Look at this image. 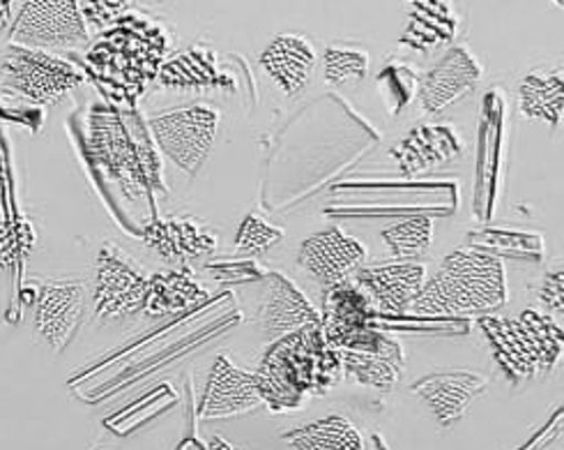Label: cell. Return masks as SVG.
<instances>
[{"label":"cell","mask_w":564,"mask_h":450,"mask_svg":"<svg viewBox=\"0 0 564 450\" xmlns=\"http://www.w3.org/2000/svg\"><path fill=\"white\" fill-rule=\"evenodd\" d=\"M166 54L169 35L162 23L127 12L88 49L86 65L101 90L137 99L152 79H158Z\"/></svg>","instance_id":"cell-2"},{"label":"cell","mask_w":564,"mask_h":450,"mask_svg":"<svg viewBox=\"0 0 564 450\" xmlns=\"http://www.w3.org/2000/svg\"><path fill=\"white\" fill-rule=\"evenodd\" d=\"M181 450H208V448L200 446V443H194V441H187L185 446H181Z\"/></svg>","instance_id":"cell-36"},{"label":"cell","mask_w":564,"mask_h":450,"mask_svg":"<svg viewBox=\"0 0 564 450\" xmlns=\"http://www.w3.org/2000/svg\"><path fill=\"white\" fill-rule=\"evenodd\" d=\"M205 448H208V450H234V446H230L228 441H224L221 437H213Z\"/></svg>","instance_id":"cell-35"},{"label":"cell","mask_w":564,"mask_h":450,"mask_svg":"<svg viewBox=\"0 0 564 450\" xmlns=\"http://www.w3.org/2000/svg\"><path fill=\"white\" fill-rule=\"evenodd\" d=\"M259 61L276 88L293 97L310 86L318 56L310 40L295 33H284L272 38Z\"/></svg>","instance_id":"cell-18"},{"label":"cell","mask_w":564,"mask_h":450,"mask_svg":"<svg viewBox=\"0 0 564 450\" xmlns=\"http://www.w3.org/2000/svg\"><path fill=\"white\" fill-rule=\"evenodd\" d=\"M263 407L256 374L240 369L226 356H219L210 369L208 386H205L198 418L200 420H224L247 416Z\"/></svg>","instance_id":"cell-15"},{"label":"cell","mask_w":564,"mask_h":450,"mask_svg":"<svg viewBox=\"0 0 564 450\" xmlns=\"http://www.w3.org/2000/svg\"><path fill=\"white\" fill-rule=\"evenodd\" d=\"M205 298L208 291L200 287L189 268L160 270L148 278L143 312L148 317H169L198 306Z\"/></svg>","instance_id":"cell-20"},{"label":"cell","mask_w":564,"mask_h":450,"mask_svg":"<svg viewBox=\"0 0 564 450\" xmlns=\"http://www.w3.org/2000/svg\"><path fill=\"white\" fill-rule=\"evenodd\" d=\"M339 356L344 377L384 393L397 388L405 369L403 344L397 340H390L373 352H339Z\"/></svg>","instance_id":"cell-21"},{"label":"cell","mask_w":564,"mask_h":450,"mask_svg":"<svg viewBox=\"0 0 564 450\" xmlns=\"http://www.w3.org/2000/svg\"><path fill=\"white\" fill-rule=\"evenodd\" d=\"M281 240H284V232L270 224L263 215L249 213L238 227L236 249L249 257H263Z\"/></svg>","instance_id":"cell-28"},{"label":"cell","mask_w":564,"mask_h":450,"mask_svg":"<svg viewBox=\"0 0 564 450\" xmlns=\"http://www.w3.org/2000/svg\"><path fill=\"white\" fill-rule=\"evenodd\" d=\"M373 323L371 300L350 280L325 287L321 326L327 338Z\"/></svg>","instance_id":"cell-24"},{"label":"cell","mask_w":564,"mask_h":450,"mask_svg":"<svg viewBox=\"0 0 564 450\" xmlns=\"http://www.w3.org/2000/svg\"><path fill=\"white\" fill-rule=\"evenodd\" d=\"M540 300L542 303L553 312V314H562L564 312V272H562V266H553L542 280V287H540Z\"/></svg>","instance_id":"cell-32"},{"label":"cell","mask_w":564,"mask_h":450,"mask_svg":"<svg viewBox=\"0 0 564 450\" xmlns=\"http://www.w3.org/2000/svg\"><path fill=\"white\" fill-rule=\"evenodd\" d=\"M553 3H555L557 8H562V3H564V0H553Z\"/></svg>","instance_id":"cell-37"},{"label":"cell","mask_w":564,"mask_h":450,"mask_svg":"<svg viewBox=\"0 0 564 450\" xmlns=\"http://www.w3.org/2000/svg\"><path fill=\"white\" fill-rule=\"evenodd\" d=\"M35 234L29 222H3L0 224V270H10L31 255Z\"/></svg>","instance_id":"cell-30"},{"label":"cell","mask_w":564,"mask_h":450,"mask_svg":"<svg viewBox=\"0 0 564 450\" xmlns=\"http://www.w3.org/2000/svg\"><path fill=\"white\" fill-rule=\"evenodd\" d=\"M484 79V67L468 46L456 44L420 82V105L426 114H443L470 95Z\"/></svg>","instance_id":"cell-12"},{"label":"cell","mask_w":564,"mask_h":450,"mask_svg":"<svg viewBox=\"0 0 564 450\" xmlns=\"http://www.w3.org/2000/svg\"><path fill=\"white\" fill-rule=\"evenodd\" d=\"M148 275L124 253L107 240L95 259L93 308L99 321H120L143 310Z\"/></svg>","instance_id":"cell-9"},{"label":"cell","mask_w":564,"mask_h":450,"mask_svg":"<svg viewBox=\"0 0 564 450\" xmlns=\"http://www.w3.org/2000/svg\"><path fill=\"white\" fill-rule=\"evenodd\" d=\"M341 379V356L321 323L276 338L256 372L263 405L276 414L300 409L312 395H325Z\"/></svg>","instance_id":"cell-1"},{"label":"cell","mask_w":564,"mask_h":450,"mask_svg":"<svg viewBox=\"0 0 564 450\" xmlns=\"http://www.w3.org/2000/svg\"><path fill=\"white\" fill-rule=\"evenodd\" d=\"M470 243H475V249L491 247L496 253L509 255V257H528L540 259L542 257V236L536 234H519V232H479L470 234ZM491 253V255H496Z\"/></svg>","instance_id":"cell-29"},{"label":"cell","mask_w":564,"mask_h":450,"mask_svg":"<svg viewBox=\"0 0 564 450\" xmlns=\"http://www.w3.org/2000/svg\"><path fill=\"white\" fill-rule=\"evenodd\" d=\"M507 306L505 261L475 247H460L447 255L426 278L413 310L417 314H496Z\"/></svg>","instance_id":"cell-3"},{"label":"cell","mask_w":564,"mask_h":450,"mask_svg":"<svg viewBox=\"0 0 564 450\" xmlns=\"http://www.w3.org/2000/svg\"><path fill=\"white\" fill-rule=\"evenodd\" d=\"M219 125L221 111L217 107L196 103L150 118L148 130L162 153L194 179L210 158Z\"/></svg>","instance_id":"cell-7"},{"label":"cell","mask_w":564,"mask_h":450,"mask_svg":"<svg viewBox=\"0 0 564 450\" xmlns=\"http://www.w3.org/2000/svg\"><path fill=\"white\" fill-rule=\"evenodd\" d=\"M477 326L489 342L498 367L514 386L546 377L560 363L564 333L557 321L542 312L523 310L517 317L484 314Z\"/></svg>","instance_id":"cell-4"},{"label":"cell","mask_w":564,"mask_h":450,"mask_svg":"<svg viewBox=\"0 0 564 450\" xmlns=\"http://www.w3.org/2000/svg\"><path fill=\"white\" fill-rule=\"evenodd\" d=\"M14 19V0H0V31L12 26Z\"/></svg>","instance_id":"cell-34"},{"label":"cell","mask_w":564,"mask_h":450,"mask_svg":"<svg viewBox=\"0 0 564 450\" xmlns=\"http://www.w3.org/2000/svg\"><path fill=\"white\" fill-rule=\"evenodd\" d=\"M519 107L530 120H544L557 128L564 107V72L562 65L528 72L519 86Z\"/></svg>","instance_id":"cell-23"},{"label":"cell","mask_w":564,"mask_h":450,"mask_svg":"<svg viewBox=\"0 0 564 450\" xmlns=\"http://www.w3.org/2000/svg\"><path fill=\"white\" fill-rule=\"evenodd\" d=\"M365 243L344 234L337 227L304 238L297 249V266L323 287L350 280L355 270L365 266Z\"/></svg>","instance_id":"cell-11"},{"label":"cell","mask_w":564,"mask_h":450,"mask_svg":"<svg viewBox=\"0 0 564 450\" xmlns=\"http://www.w3.org/2000/svg\"><path fill=\"white\" fill-rule=\"evenodd\" d=\"M369 74V54L348 44H329L323 54V77L329 86H357Z\"/></svg>","instance_id":"cell-27"},{"label":"cell","mask_w":564,"mask_h":450,"mask_svg":"<svg viewBox=\"0 0 564 450\" xmlns=\"http://www.w3.org/2000/svg\"><path fill=\"white\" fill-rule=\"evenodd\" d=\"M0 77L10 90L33 105H58L86 82V74L67 58L19 44H8L0 56Z\"/></svg>","instance_id":"cell-6"},{"label":"cell","mask_w":564,"mask_h":450,"mask_svg":"<svg viewBox=\"0 0 564 450\" xmlns=\"http://www.w3.org/2000/svg\"><path fill=\"white\" fill-rule=\"evenodd\" d=\"M560 435H562V407L553 414L551 425H546V428H542L540 432H536V435L532 437L530 443L521 446L519 450H549L553 443L560 441Z\"/></svg>","instance_id":"cell-33"},{"label":"cell","mask_w":564,"mask_h":450,"mask_svg":"<svg viewBox=\"0 0 564 450\" xmlns=\"http://www.w3.org/2000/svg\"><path fill=\"white\" fill-rule=\"evenodd\" d=\"M489 377H484L481 372L441 369L417 379L410 390L422 399L443 428H452L454 422L466 416L475 399L489 390Z\"/></svg>","instance_id":"cell-13"},{"label":"cell","mask_w":564,"mask_h":450,"mask_svg":"<svg viewBox=\"0 0 564 450\" xmlns=\"http://www.w3.org/2000/svg\"><path fill=\"white\" fill-rule=\"evenodd\" d=\"M90 148L99 167L130 199L164 190L162 160L150 139L116 111L97 109L90 120Z\"/></svg>","instance_id":"cell-5"},{"label":"cell","mask_w":564,"mask_h":450,"mask_svg":"<svg viewBox=\"0 0 564 450\" xmlns=\"http://www.w3.org/2000/svg\"><path fill=\"white\" fill-rule=\"evenodd\" d=\"M90 40L79 0H23L12 19L10 44L44 49H79Z\"/></svg>","instance_id":"cell-8"},{"label":"cell","mask_w":564,"mask_h":450,"mask_svg":"<svg viewBox=\"0 0 564 450\" xmlns=\"http://www.w3.org/2000/svg\"><path fill=\"white\" fill-rule=\"evenodd\" d=\"M86 312V287L76 280L44 282L35 298V333L61 354L79 331Z\"/></svg>","instance_id":"cell-10"},{"label":"cell","mask_w":564,"mask_h":450,"mask_svg":"<svg viewBox=\"0 0 564 450\" xmlns=\"http://www.w3.org/2000/svg\"><path fill=\"white\" fill-rule=\"evenodd\" d=\"M281 439L286 441L289 450H365L360 430L344 416H327L302 425Z\"/></svg>","instance_id":"cell-25"},{"label":"cell","mask_w":564,"mask_h":450,"mask_svg":"<svg viewBox=\"0 0 564 450\" xmlns=\"http://www.w3.org/2000/svg\"><path fill=\"white\" fill-rule=\"evenodd\" d=\"M464 150V139L449 125H420L401 143L392 148L397 164L410 173L447 162Z\"/></svg>","instance_id":"cell-19"},{"label":"cell","mask_w":564,"mask_h":450,"mask_svg":"<svg viewBox=\"0 0 564 450\" xmlns=\"http://www.w3.org/2000/svg\"><path fill=\"white\" fill-rule=\"evenodd\" d=\"M384 245H388L390 255L399 261H417L424 257L431 243H433V219L426 215H415L401 219L392 227L384 229L382 234Z\"/></svg>","instance_id":"cell-26"},{"label":"cell","mask_w":564,"mask_h":450,"mask_svg":"<svg viewBox=\"0 0 564 450\" xmlns=\"http://www.w3.org/2000/svg\"><path fill=\"white\" fill-rule=\"evenodd\" d=\"M134 0H84L82 14L86 26H93L97 31L109 29L122 14L130 12Z\"/></svg>","instance_id":"cell-31"},{"label":"cell","mask_w":564,"mask_h":450,"mask_svg":"<svg viewBox=\"0 0 564 450\" xmlns=\"http://www.w3.org/2000/svg\"><path fill=\"white\" fill-rule=\"evenodd\" d=\"M310 323H321V312L289 278L270 272L263 278V291L256 310V326L265 338H281Z\"/></svg>","instance_id":"cell-16"},{"label":"cell","mask_w":564,"mask_h":450,"mask_svg":"<svg viewBox=\"0 0 564 450\" xmlns=\"http://www.w3.org/2000/svg\"><path fill=\"white\" fill-rule=\"evenodd\" d=\"M143 243L164 261L187 266L215 253L217 234L198 217L173 215L152 219L143 232Z\"/></svg>","instance_id":"cell-17"},{"label":"cell","mask_w":564,"mask_h":450,"mask_svg":"<svg viewBox=\"0 0 564 450\" xmlns=\"http://www.w3.org/2000/svg\"><path fill=\"white\" fill-rule=\"evenodd\" d=\"M158 82L164 88L210 90L221 88L226 79L221 77V72L217 67V54L213 49L205 44H194L162 63Z\"/></svg>","instance_id":"cell-22"},{"label":"cell","mask_w":564,"mask_h":450,"mask_svg":"<svg viewBox=\"0 0 564 450\" xmlns=\"http://www.w3.org/2000/svg\"><path fill=\"white\" fill-rule=\"evenodd\" d=\"M429 270L417 261H388L376 266H360L352 282L360 287L371 303L382 312H405L413 308Z\"/></svg>","instance_id":"cell-14"}]
</instances>
